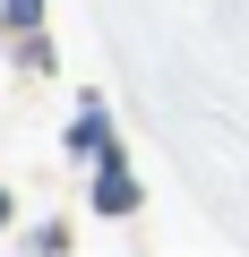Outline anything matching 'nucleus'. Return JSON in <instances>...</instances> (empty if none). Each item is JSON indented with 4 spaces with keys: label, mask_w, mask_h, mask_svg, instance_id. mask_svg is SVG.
I'll return each instance as SVG.
<instances>
[{
    "label": "nucleus",
    "mask_w": 249,
    "mask_h": 257,
    "mask_svg": "<svg viewBox=\"0 0 249 257\" xmlns=\"http://www.w3.org/2000/svg\"><path fill=\"white\" fill-rule=\"evenodd\" d=\"M95 206H103V214H129V206H138V180L120 172V155H103V180H95Z\"/></svg>",
    "instance_id": "1"
},
{
    "label": "nucleus",
    "mask_w": 249,
    "mask_h": 257,
    "mask_svg": "<svg viewBox=\"0 0 249 257\" xmlns=\"http://www.w3.org/2000/svg\"><path fill=\"white\" fill-rule=\"evenodd\" d=\"M77 146H86V155H112V128H103V111H77Z\"/></svg>",
    "instance_id": "2"
},
{
    "label": "nucleus",
    "mask_w": 249,
    "mask_h": 257,
    "mask_svg": "<svg viewBox=\"0 0 249 257\" xmlns=\"http://www.w3.org/2000/svg\"><path fill=\"white\" fill-rule=\"evenodd\" d=\"M35 18H43V0H9V18H0V26H18V35H26Z\"/></svg>",
    "instance_id": "3"
},
{
    "label": "nucleus",
    "mask_w": 249,
    "mask_h": 257,
    "mask_svg": "<svg viewBox=\"0 0 249 257\" xmlns=\"http://www.w3.org/2000/svg\"><path fill=\"white\" fill-rule=\"evenodd\" d=\"M0 223H9V197H0Z\"/></svg>",
    "instance_id": "4"
}]
</instances>
